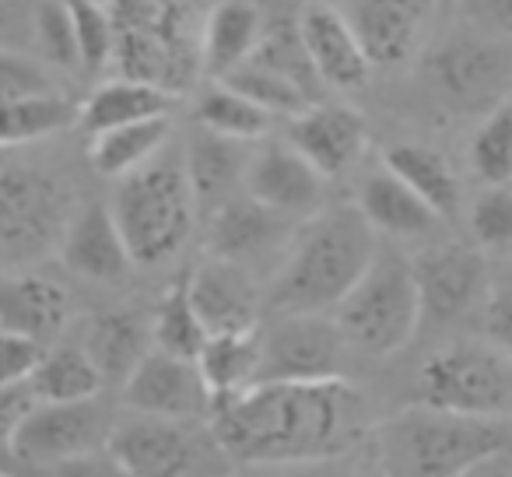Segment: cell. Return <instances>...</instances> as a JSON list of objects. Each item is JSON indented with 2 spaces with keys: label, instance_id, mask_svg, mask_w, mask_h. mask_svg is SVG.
I'll use <instances>...</instances> for the list:
<instances>
[{
  "label": "cell",
  "instance_id": "6da1fadb",
  "mask_svg": "<svg viewBox=\"0 0 512 477\" xmlns=\"http://www.w3.org/2000/svg\"><path fill=\"white\" fill-rule=\"evenodd\" d=\"M218 446L256 467H292L344 456L365 428V400L344 379L256 383L211 411Z\"/></svg>",
  "mask_w": 512,
  "mask_h": 477
},
{
  "label": "cell",
  "instance_id": "7a4b0ae2",
  "mask_svg": "<svg viewBox=\"0 0 512 477\" xmlns=\"http://www.w3.org/2000/svg\"><path fill=\"white\" fill-rule=\"evenodd\" d=\"M379 232L358 204L323 207L292 235V246L267 288V309L274 316L327 313L351 295L379 257Z\"/></svg>",
  "mask_w": 512,
  "mask_h": 477
},
{
  "label": "cell",
  "instance_id": "3957f363",
  "mask_svg": "<svg viewBox=\"0 0 512 477\" xmlns=\"http://www.w3.org/2000/svg\"><path fill=\"white\" fill-rule=\"evenodd\" d=\"M372 439L383 477H467L505 453L509 425L418 404L379 421Z\"/></svg>",
  "mask_w": 512,
  "mask_h": 477
},
{
  "label": "cell",
  "instance_id": "277c9868",
  "mask_svg": "<svg viewBox=\"0 0 512 477\" xmlns=\"http://www.w3.org/2000/svg\"><path fill=\"white\" fill-rule=\"evenodd\" d=\"M109 207L120 221L137 267H155L176 257L190 239L193 218L200 214L183 151L165 148L141 172L120 179Z\"/></svg>",
  "mask_w": 512,
  "mask_h": 477
},
{
  "label": "cell",
  "instance_id": "5b68a950",
  "mask_svg": "<svg viewBox=\"0 0 512 477\" xmlns=\"http://www.w3.org/2000/svg\"><path fill=\"white\" fill-rule=\"evenodd\" d=\"M334 320L358 355L386 358L407 348L425 320L414 260L383 246L365 278L334 309Z\"/></svg>",
  "mask_w": 512,
  "mask_h": 477
},
{
  "label": "cell",
  "instance_id": "8992f818",
  "mask_svg": "<svg viewBox=\"0 0 512 477\" xmlns=\"http://www.w3.org/2000/svg\"><path fill=\"white\" fill-rule=\"evenodd\" d=\"M71 218L74 214L60 179L36 165H4L0 172V253H4L8 271H29V264L60 250Z\"/></svg>",
  "mask_w": 512,
  "mask_h": 477
},
{
  "label": "cell",
  "instance_id": "52a82bcc",
  "mask_svg": "<svg viewBox=\"0 0 512 477\" xmlns=\"http://www.w3.org/2000/svg\"><path fill=\"white\" fill-rule=\"evenodd\" d=\"M421 404L470 418H512V358L491 341L435 351L418 376Z\"/></svg>",
  "mask_w": 512,
  "mask_h": 477
},
{
  "label": "cell",
  "instance_id": "ba28073f",
  "mask_svg": "<svg viewBox=\"0 0 512 477\" xmlns=\"http://www.w3.org/2000/svg\"><path fill=\"white\" fill-rule=\"evenodd\" d=\"M351 351L334 316L292 313L274 316L260 330V383H327L344 379V355Z\"/></svg>",
  "mask_w": 512,
  "mask_h": 477
},
{
  "label": "cell",
  "instance_id": "9c48e42d",
  "mask_svg": "<svg viewBox=\"0 0 512 477\" xmlns=\"http://www.w3.org/2000/svg\"><path fill=\"white\" fill-rule=\"evenodd\" d=\"M109 435L113 425L95 400L36 404V411L8 439V453L32 467H64L92 456L99 446H109Z\"/></svg>",
  "mask_w": 512,
  "mask_h": 477
},
{
  "label": "cell",
  "instance_id": "30bf717a",
  "mask_svg": "<svg viewBox=\"0 0 512 477\" xmlns=\"http://www.w3.org/2000/svg\"><path fill=\"white\" fill-rule=\"evenodd\" d=\"M123 404L134 414L190 421L214 411V393L197 358H179L155 348L123 383Z\"/></svg>",
  "mask_w": 512,
  "mask_h": 477
},
{
  "label": "cell",
  "instance_id": "8fae6325",
  "mask_svg": "<svg viewBox=\"0 0 512 477\" xmlns=\"http://www.w3.org/2000/svg\"><path fill=\"white\" fill-rule=\"evenodd\" d=\"M425 316L453 323L488 302V253L467 243H442L414 260Z\"/></svg>",
  "mask_w": 512,
  "mask_h": 477
},
{
  "label": "cell",
  "instance_id": "7c38bea8",
  "mask_svg": "<svg viewBox=\"0 0 512 477\" xmlns=\"http://www.w3.org/2000/svg\"><path fill=\"white\" fill-rule=\"evenodd\" d=\"M327 176L295 148L292 141H264L253 148L246 172V193L292 221H306L323 211Z\"/></svg>",
  "mask_w": 512,
  "mask_h": 477
},
{
  "label": "cell",
  "instance_id": "4fadbf2b",
  "mask_svg": "<svg viewBox=\"0 0 512 477\" xmlns=\"http://www.w3.org/2000/svg\"><path fill=\"white\" fill-rule=\"evenodd\" d=\"M428 71L439 95L456 109H495L505 102V88H512V67L505 50L481 39H456L432 53Z\"/></svg>",
  "mask_w": 512,
  "mask_h": 477
},
{
  "label": "cell",
  "instance_id": "5bb4252c",
  "mask_svg": "<svg viewBox=\"0 0 512 477\" xmlns=\"http://www.w3.org/2000/svg\"><path fill=\"white\" fill-rule=\"evenodd\" d=\"M186 285L193 309L211 337L260 330V309L267 306V295H260V285L246 264L207 257L186 274Z\"/></svg>",
  "mask_w": 512,
  "mask_h": 477
},
{
  "label": "cell",
  "instance_id": "9a60e30c",
  "mask_svg": "<svg viewBox=\"0 0 512 477\" xmlns=\"http://www.w3.org/2000/svg\"><path fill=\"white\" fill-rule=\"evenodd\" d=\"M285 137L323 172L337 179L358 165V158L369 148V123L358 109L341 102H316L306 113L288 120Z\"/></svg>",
  "mask_w": 512,
  "mask_h": 477
},
{
  "label": "cell",
  "instance_id": "2e32d148",
  "mask_svg": "<svg viewBox=\"0 0 512 477\" xmlns=\"http://www.w3.org/2000/svg\"><path fill=\"white\" fill-rule=\"evenodd\" d=\"M60 260L71 274L95 285H116L137 267L109 204H85L81 211H74L60 243Z\"/></svg>",
  "mask_w": 512,
  "mask_h": 477
},
{
  "label": "cell",
  "instance_id": "e0dca14e",
  "mask_svg": "<svg viewBox=\"0 0 512 477\" xmlns=\"http://www.w3.org/2000/svg\"><path fill=\"white\" fill-rule=\"evenodd\" d=\"M106 449L130 477H186L193 463V442L183 421L151 414L116 421Z\"/></svg>",
  "mask_w": 512,
  "mask_h": 477
},
{
  "label": "cell",
  "instance_id": "ac0fdd59",
  "mask_svg": "<svg viewBox=\"0 0 512 477\" xmlns=\"http://www.w3.org/2000/svg\"><path fill=\"white\" fill-rule=\"evenodd\" d=\"M295 235V221L271 211L249 193H239L225 207L211 214L207 228V250L211 257H225L235 264H253L260 257H271L278 250H288Z\"/></svg>",
  "mask_w": 512,
  "mask_h": 477
},
{
  "label": "cell",
  "instance_id": "d6986e66",
  "mask_svg": "<svg viewBox=\"0 0 512 477\" xmlns=\"http://www.w3.org/2000/svg\"><path fill=\"white\" fill-rule=\"evenodd\" d=\"M341 11L362 39L372 67H393L418 50L432 0H344Z\"/></svg>",
  "mask_w": 512,
  "mask_h": 477
},
{
  "label": "cell",
  "instance_id": "ffe728a7",
  "mask_svg": "<svg viewBox=\"0 0 512 477\" xmlns=\"http://www.w3.org/2000/svg\"><path fill=\"white\" fill-rule=\"evenodd\" d=\"M295 25H299L302 43H306L323 85L351 92V88H362L369 81L372 60L341 8H334V4H306Z\"/></svg>",
  "mask_w": 512,
  "mask_h": 477
},
{
  "label": "cell",
  "instance_id": "44dd1931",
  "mask_svg": "<svg viewBox=\"0 0 512 477\" xmlns=\"http://www.w3.org/2000/svg\"><path fill=\"white\" fill-rule=\"evenodd\" d=\"M71 323V295L64 285L32 271H8L0 288V330L25 334L43 344H57V337Z\"/></svg>",
  "mask_w": 512,
  "mask_h": 477
},
{
  "label": "cell",
  "instance_id": "7402d4cb",
  "mask_svg": "<svg viewBox=\"0 0 512 477\" xmlns=\"http://www.w3.org/2000/svg\"><path fill=\"white\" fill-rule=\"evenodd\" d=\"M267 36L264 11L256 0H221L214 4L200 36V71L211 81H225L253 60Z\"/></svg>",
  "mask_w": 512,
  "mask_h": 477
},
{
  "label": "cell",
  "instance_id": "603a6c76",
  "mask_svg": "<svg viewBox=\"0 0 512 477\" xmlns=\"http://www.w3.org/2000/svg\"><path fill=\"white\" fill-rule=\"evenodd\" d=\"M183 158L197 207L211 218L218 207L239 197V190H246L253 148L246 141H232V137L211 134V130L200 127V134H193L190 144H186Z\"/></svg>",
  "mask_w": 512,
  "mask_h": 477
},
{
  "label": "cell",
  "instance_id": "cb8c5ba5",
  "mask_svg": "<svg viewBox=\"0 0 512 477\" xmlns=\"http://www.w3.org/2000/svg\"><path fill=\"white\" fill-rule=\"evenodd\" d=\"M81 348L92 355L99 365L106 383H127L134 369L155 351V334H151V320H144L134 309H106V313L92 316L85 330V344Z\"/></svg>",
  "mask_w": 512,
  "mask_h": 477
},
{
  "label": "cell",
  "instance_id": "d4e9b609",
  "mask_svg": "<svg viewBox=\"0 0 512 477\" xmlns=\"http://www.w3.org/2000/svg\"><path fill=\"white\" fill-rule=\"evenodd\" d=\"M355 204L369 218V225L379 235H390V239H421L439 221V214L404 179L393 176L386 165L379 172H372V176H365Z\"/></svg>",
  "mask_w": 512,
  "mask_h": 477
},
{
  "label": "cell",
  "instance_id": "484cf974",
  "mask_svg": "<svg viewBox=\"0 0 512 477\" xmlns=\"http://www.w3.org/2000/svg\"><path fill=\"white\" fill-rule=\"evenodd\" d=\"M176 99L179 95L165 92V88L151 85V81H137V78L102 81L85 99V106H81V127L95 137L102 130L158 120V116H169Z\"/></svg>",
  "mask_w": 512,
  "mask_h": 477
},
{
  "label": "cell",
  "instance_id": "4316f807",
  "mask_svg": "<svg viewBox=\"0 0 512 477\" xmlns=\"http://www.w3.org/2000/svg\"><path fill=\"white\" fill-rule=\"evenodd\" d=\"M172 123L169 116H158V120L130 123V127L102 130L88 144V158H92V169L106 179H127L134 172H141L144 165H151L165 148H169Z\"/></svg>",
  "mask_w": 512,
  "mask_h": 477
},
{
  "label": "cell",
  "instance_id": "83f0119b",
  "mask_svg": "<svg viewBox=\"0 0 512 477\" xmlns=\"http://www.w3.org/2000/svg\"><path fill=\"white\" fill-rule=\"evenodd\" d=\"M383 165L400 176L439 218H449L460 207V183L456 172L439 151L425 148V144H393L383 151Z\"/></svg>",
  "mask_w": 512,
  "mask_h": 477
},
{
  "label": "cell",
  "instance_id": "f1b7e54d",
  "mask_svg": "<svg viewBox=\"0 0 512 477\" xmlns=\"http://www.w3.org/2000/svg\"><path fill=\"white\" fill-rule=\"evenodd\" d=\"M102 372L92 362L81 344H53L46 351L43 365L36 369V376L29 379L32 393L39 397V404H81V400H95L102 390Z\"/></svg>",
  "mask_w": 512,
  "mask_h": 477
},
{
  "label": "cell",
  "instance_id": "f546056e",
  "mask_svg": "<svg viewBox=\"0 0 512 477\" xmlns=\"http://www.w3.org/2000/svg\"><path fill=\"white\" fill-rule=\"evenodd\" d=\"M197 365L211 386L214 404L253 390L260 383V330L211 337L207 348L200 351Z\"/></svg>",
  "mask_w": 512,
  "mask_h": 477
},
{
  "label": "cell",
  "instance_id": "4dcf8cb0",
  "mask_svg": "<svg viewBox=\"0 0 512 477\" xmlns=\"http://www.w3.org/2000/svg\"><path fill=\"white\" fill-rule=\"evenodd\" d=\"M197 123L211 134H221V137H232V141H246V144H256L264 141L271 134L274 120L264 106H256L253 99H246L242 92H235L232 85L225 81H214L204 95L197 99V109H193Z\"/></svg>",
  "mask_w": 512,
  "mask_h": 477
},
{
  "label": "cell",
  "instance_id": "1f68e13d",
  "mask_svg": "<svg viewBox=\"0 0 512 477\" xmlns=\"http://www.w3.org/2000/svg\"><path fill=\"white\" fill-rule=\"evenodd\" d=\"M74 123H81V106H74L60 92L4 102V148L15 151L25 144L46 141L53 134H64Z\"/></svg>",
  "mask_w": 512,
  "mask_h": 477
},
{
  "label": "cell",
  "instance_id": "d6a6232c",
  "mask_svg": "<svg viewBox=\"0 0 512 477\" xmlns=\"http://www.w3.org/2000/svg\"><path fill=\"white\" fill-rule=\"evenodd\" d=\"M151 334H155V348L179 358H200V351L207 348L211 334H207L197 309H193L186 278L172 281L169 292L158 299L155 313H151Z\"/></svg>",
  "mask_w": 512,
  "mask_h": 477
},
{
  "label": "cell",
  "instance_id": "836d02e7",
  "mask_svg": "<svg viewBox=\"0 0 512 477\" xmlns=\"http://www.w3.org/2000/svg\"><path fill=\"white\" fill-rule=\"evenodd\" d=\"M470 169L484 186H512V99L491 109L470 137Z\"/></svg>",
  "mask_w": 512,
  "mask_h": 477
},
{
  "label": "cell",
  "instance_id": "e575fe53",
  "mask_svg": "<svg viewBox=\"0 0 512 477\" xmlns=\"http://www.w3.org/2000/svg\"><path fill=\"white\" fill-rule=\"evenodd\" d=\"M253 60L256 64L271 67V71H278L281 78L295 81V85H299L313 102H323V88L327 85H323L313 57H309L306 43H302L299 25H278V29H267L264 43H260V50L253 53Z\"/></svg>",
  "mask_w": 512,
  "mask_h": 477
},
{
  "label": "cell",
  "instance_id": "d590c367",
  "mask_svg": "<svg viewBox=\"0 0 512 477\" xmlns=\"http://www.w3.org/2000/svg\"><path fill=\"white\" fill-rule=\"evenodd\" d=\"M225 85H232L235 92H242L246 99H253L256 106H264L267 113L278 116V120H295V116L306 113L309 106H316V102L309 99L295 81L281 78L278 71L256 64V60H249V64H242L235 74H228Z\"/></svg>",
  "mask_w": 512,
  "mask_h": 477
},
{
  "label": "cell",
  "instance_id": "8d00e7d4",
  "mask_svg": "<svg viewBox=\"0 0 512 477\" xmlns=\"http://www.w3.org/2000/svg\"><path fill=\"white\" fill-rule=\"evenodd\" d=\"M39 57L50 67H81L78 32H74L71 0H36V25H32Z\"/></svg>",
  "mask_w": 512,
  "mask_h": 477
},
{
  "label": "cell",
  "instance_id": "74e56055",
  "mask_svg": "<svg viewBox=\"0 0 512 477\" xmlns=\"http://www.w3.org/2000/svg\"><path fill=\"white\" fill-rule=\"evenodd\" d=\"M71 15H74V32H78L81 67L88 74L106 71L113 64L116 43H120L113 11L102 8V0H71Z\"/></svg>",
  "mask_w": 512,
  "mask_h": 477
},
{
  "label": "cell",
  "instance_id": "f35d334b",
  "mask_svg": "<svg viewBox=\"0 0 512 477\" xmlns=\"http://www.w3.org/2000/svg\"><path fill=\"white\" fill-rule=\"evenodd\" d=\"M474 246L488 257H512V186H488L470 211Z\"/></svg>",
  "mask_w": 512,
  "mask_h": 477
},
{
  "label": "cell",
  "instance_id": "ab89813d",
  "mask_svg": "<svg viewBox=\"0 0 512 477\" xmlns=\"http://www.w3.org/2000/svg\"><path fill=\"white\" fill-rule=\"evenodd\" d=\"M0 88L4 102L32 99V95H53V78L46 71V60L29 57L25 50H4L0 53Z\"/></svg>",
  "mask_w": 512,
  "mask_h": 477
},
{
  "label": "cell",
  "instance_id": "60d3db41",
  "mask_svg": "<svg viewBox=\"0 0 512 477\" xmlns=\"http://www.w3.org/2000/svg\"><path fill=\"white\" fill-rule=\"evenodd\" d=\"M46 351H50V344L36 341V337L4 334L0 330V386L29 383L39 365H43Z\"/></svg>",
  "mask_w": 512,
  "mask_h": 477
},
{
  "label": "cell",
  "instance_id": "b9f144b4",
  "mask_svg": "<svg viewBox=\"0 0 512 477\" xmlns=\"http://www.w3.org/2000/svg\"><path fill=\"white\" fill-rule=\"evenodd\" d=\"M481 323L484 341H491L512 358V278L502 285H491L488 302L481 306Z\"/></svg>",
  "mask_w": 512,
  "mask_h": 477
},
{
  "label": "cell",
  "instance_id": "7bdbcfd3",
  "mask_svg": "<svg viewBox=\"0 0 512 477\" xmlns=\"http://www.w3.org/2000/svg\"><path fill=\"white\" fill-rule=\"evenodd\" d=\"M57 477H130L120 463L109 456V460H99V456H85V460H74V463H64V467H53Z\"/></svg>",
  "mask_w": 512,
  "mask_h": 477
},
{
  "label": "cell",
  "instance_id": "ee69618b",
  "mask_svg": "<svg viewBox=\"0 0 512 477\" xmlns=\"http://www.w3.org/2000/svg\"><path fill=\"white\" fill-rule=\"evenodd\" d=\"M491 15H495V22L502 25L505 32H512V0H488Z\"/></svg>",
  "mask_w": 512,
  "mask_h": 477
},
{
  "label": "cell",
  "instance_id": "f6af8a7d",
  "mask_svg": "<svg viewBox=\"0 0 512 477\" xmlns=\"http://www.w3.org/2000/svg\"><path fill=\"white\" fill-rule=\"evenodd\" d=\"M467 477H512V467H495V460L491 463H484V467H477L474 474H467Z\"/></svg>",
  "mask_w": 512,
  "mask_h": 477
},
{
  "label": "cell",
  "instance_id": "bcb514c9",
  "mask_svg": "<svg viewBox=\"0 0 512 477\" xmlns=\"http://www.w3.org/2000/svg\"><path fill=\"white\" fill-rule=\"evenodd\" d=\"M379 477H383V474H379Z\"/></svg>",
  "mask_w": 512,
  "mask_h": 477
}]
</instances>
